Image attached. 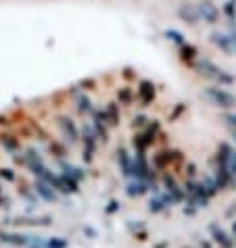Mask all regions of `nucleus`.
Listing matches in <instances>:
<instances>
[{
  "label": "nucleus",
  "instance_id": "obj_9",
  "mask_svg": "<svg viewBox=\"0 0 236 248\" xmlns=\"http://www.w3.org/2000/svg\"><path fill=\"white\" fill-rule=\"evenodd\" d=\"M136 96H138V100H140L142 107H149L151 102L155 100V84H152V81H149V79H142L140 84H138Z\"/></svg>",
  "mask_w": 236,
  "mask_h": 248
},
{
  "label": "nucleus",
  "instance_id": "obj_29",
  "mask_svg": "<svg viewBox=\"0 0 236 248\" xmlns=\"http://www.w3.org/2000/svg\"><path fill=\"white\" fill-rule=\"evenodd\" d=\"M186 173H188V180H194V177H197V165L186 163Z\"/></svg>",
  "mask_w": 236,
  "mask_h": 248
},
{
  "label": "nucleus",
  "instance_id": "obj_19",
  "mask_svg": "<svg viewBox=\"0 0 236 248\" xmlns=\"http://www.w3.org/2000/svg\"><path fill=\"white\" fill-rule=\"evenodd\" d=\"M73 100H75V107H78V111H80L82 115L92 113V100H90L84 92H75Z\"/></svg>",
  "mask_w": 236,
  "mask_h": 248
},
{
  "label": "nucleus",
  "instance_id": "obj_7",
  "mask_svg": "<svg viewBox=\"0 0 236 248\" xmlns=\"http://www.w3.org/2000/svg\"><path fill=\"white\" fill-rule=\"evenodd\" d=\"M163 192L168 194L173 202H182L186 194H184V188H180V184L176 182V177L169 175V173H165L163 175Z\"/></svg>",
  "mask_w": 236,
  "mask_h": 248
},
{
  "label": "nucleus",
  "instance_id": "obj_36",
  "mask_svg": "<svg viewBox=\"0 0 236 248\" xmlns=\"http://www.w3.org/2000/svg\"><path fill=\"white\" fill-rule=\"evenodd\" d=\"M0 192H2V188H0Z\"/></svg>",
  "mask_w": 236,
  "mask_h": 248
},
{
  "label": "nucleus",
  "instance_id": "obj_2",
  "mask_svg": "<svg viewBox=\"0 0 236 248\" xmlns=\"http://www.w3.org/2000/svg\"><path fill=\"white\" fill-rule=\"evenodd\" d=\"M203 96L211 102L215 108H224V111H230V108L236 107V96L232 92L224 90L221 86H211V88H205Z\"/></svg>",
  "mask_w": 236,
  "mask_h": 248
},
{
  "label": "nucleus",
  "instance_id": "obj_4",
  "mask_svg": "<svg viewBox=\"0 0 236 248\" xmlns=\"http://www.w3.org/2000/svg\"><path fill=\"white\" fill-rule=\"evenodd\" d=\"M57 127L61 129V134H63V138H65V142H69V144H75L80 140V129H78V125L69 119V117H65V115H61V117H57Z\"/></svg>",
  "mask_w": 236,
  "mask_h": 248
},
{
  "label": "nucleus",
  "instance_id": "obj_35",
  "mask_svg": "<svg viewBox=\"0 0 236 248\" xmlns=\"http://www.w3.org/2000/svg\"><path fill=\"white\" fill-rule=\"evenodd\" d=\"M232 138H234V142H236V132H232Z\"/></svg>",
  "mask_w": 236,
  "mask_h": 248
},
{
  "label": "nucleus",
  "instance_id": "obj_13",
  "mask_svg": "<svg viewBox=\"0 0 236 248\" xmlns=\"http://www.w3.org/2000/svg\"><path fill=\"white\" fill-rule=\"evenodd\" d=\"M32 236L30 233H13V232H0V242L11 244V246H30Z\"/></svg>",
  "mask_w": 236,
  "mask_h": 248
},
{
  "label": "nucleus",
  "instance_id": "obj_28",
  "mask_svg": "<svg viewBox=\"0 0 236 248\" xmlns=\"http://www.w3.org/2000/svg\"><path fill=\"white\" fill-rule=\"evenodd\" d=\"M117 98H119V102H123V105H128V102L132 100V92H130V88H121V90L117 92Z\"/></svg>",
  "mask_w": 236,
  "mask_h": 248
},
{
  "label": "nucleus",
  "instance_id": "obj_34",
  "mask_svg": "<svg viewBox=\"0 0 236 248\" xmlns=\"http://www.w3.org/2000/svg\"><path fill=\"white\" fill-rule=\"evenodd\" d=\"M232 233H234V242H236V221L232 223Z\"/></svg>",
  "mask_w": 236,
  "mask_h": 248
},
{
  "label": "nucleus",
  "instance_id": "obj_11",
  "mask_svg": "<svg viewBox=\"0 0 236 248\" xmlns=\"http://www.w3.org/2000/svg\"><path fill=\"white\" fill-rule=\"evenodd\" d=\"M209 232H211V238H213V242L218 244L219 248H234V238H230L228 233L221 230V227L218 223H211L209 225Z\"/></svg>",
  "mask_w": 236,
  "mask_h": 248
},
{
  "label": "nucleus",
  "instance_id": "obj_22",
  "mask_svg": "<svg viewBox=\"0 0 236 248\" xmlns=\"http://www.w3.org/2000/svg\"><path fill=\"white\" fill-rule=\"evenodd\" d=\"M197 54H199V50L188 42H186L184 46H180V59L186 61V63H192V61L197 59Z\"/></svg>",
  "mask_w": 236,
  "mask_h": 248
},
{
  "label": "nucleus",
  "instance_id": "obj_24",
  "mask_svg": "<svg viewBox=\"0 0 236 248\" xmlns=\"http://www.w3.org/2000/svg\"><path fill=\"white\" fill-rule=\"evenodd\" d=\"M165 38H168L169 42L178 44V48L186 44V38H184V36H182V33H180L178 30H165Z\"/></svg>",
  "mask_w": 236,
  "mask_h": 248
},
{
  "label": "nucleus",
  "instance_id": "obj_18",
  "mask_svg": "<svg viewBox=\"0 0 236 248\" xmlns=\"http://www.w3.org/2000/svg\"><path fill=\"white\" fill-rule=\"evenodd\" d=\"M61 169H63L61 173H63L65 177H69V180H73V182H78V184L86 177V173H84L82 169H78L75 165H69V163H65V161H61Z\"/></svg>",
  "mask_w": 236,
  "mask_h": 248
},
{
  "label": "nucleus",
  "instance_id": "obj_3",
  "mask_svg": "<svg viewBox=\"0 0 236 248\" xmlns=\"http://www.w3.org/2000/svg\"><path fill=\"white\" fill-rule=\"evenodd\" d=\"M213 163L226 167L228 171H230V175L236 180V148H232L230 144H226V142L218 144V153H215Z\"/></svg>",
  "mask_w": 236,
  "mask_h": 248
},
{
  "label": "nucleus",
  "instance_id": "obj_32",
  "mask_svg": "<svg viewBox=\"0 0 236 248\" xmlns=\"http://www.w3.org/2000/svg\"><path fill=\"white\" fill-rule=\"evenodd\" d=\"M117 209H119V204H117V201H111V202H109V206H107V213H109V215H113V213H115Z\"/></svg>",
  "mask_w": 236,
  "mask_h": 248
},
{
  "label": "nucleus",
  "instance_id": "obj_1",
  "mask_svg": "<svg viewBox=\"0 0 236 248\" xmlns=\"http://www.w3.org/2000/svg\"><path fill=\"white\" fill-rule=\"evenodd\" d=\"M194 67H197V71L203 75V78L218 81L219 86H230V84H234V75H230L226 69H221L219 65H215L211 59H199Z\"/></svg>",
  "mask_w": 236,
  "mask_h": 248
},
{
  "label": "nucleus",
  "instance_id": "obj_12",
  "mask_svg": "<svg viewBox=\"0 0 236 248\" xmlns=\"http://www.w3.org/2000/svg\"><path fill=\"white\" fill-rule=\"evenodd\" d=\"M178 17L182 19V21L186 23V25H197L199 21H201V17H199V9H197V4H182L178 9Z\"/></svg>",
  "mask_w": 236,
  "mask_h": 248
},
{
  "label": "nucleus",
  "instance_id": "obj_14",
  "mask_svg": "<svg viewBox=\"0 0 236 248\" xmlns=\"http://www.w3.org/2000/svg\"><path fill=\"white\" fill-rule=\"evenodd\" d=\"M209 42H211L213 46H218L219 50L226 52V54H230V52L234 50V44H232L230 36H228V33H224V31H213L211 36H209Z\"/></svg>",
  "mask_w": 236,
  "mask_h": 248
},
{
  "label": "nucleus",
  "instance_id": "obj_30",
  "mask_svg": "<svg viewBox=\"0 0 236 248\" xmlns=\"http://www.w3.org/2000/svg\"><path fill=\"white\" fill-rule=\"evenodd\" d=\"M0 177H4V180H9V182H15V173H13L11 169H0Z\"/></svg>",
  "mask_w": 236,
  "mask_h": 248
},
{
  "label": "nucleus",
  "instance_id": "obj_25",
  "mask_svg": "<svg viewBox=\"0 0 236 248\" xmlns=\"http://www.w3.org/2000/svg\"><path fill=\"white\" fill-rule=\"evenodd\" d=\"M221 121H224V125L230 129V134L236 132V113H224L221 115Z\"/></svg>",
  "mask_w": 236,
  "mask_h": 248
},
{
  "label": "nucleus",
  "instance_id": "obj_31",
  "mask_svg": "<svg viewBox=\"0 0 236 248\" xmlns=\"http://www.w3.org/2000/svg\"><path fill=\"white\" fill-rule=\"evenodd\" d=\"M144 123H147V117H144V115H138V117H134V123H132V127H142Z\"/></svg>",
  "mask_w": 236,
  "mask_h": 248
},
{
  "label": "nucleus",
  "instance_id": "obj_21",
  "mask_svg": "<svg viewBox=\"0 0 236 248\" xmlns=\"http://www.w3.org/2000/svg\"><path fill=\"white\" fill-rule=\"evenodd\" d=\"M0 144H2L9 153H17V150H19V138H15V136L0 134Z\"/></svg>",
  "mask_w": 236,
  "mask_h": 248
},
{
  "label": "nucleus",
  "instance_id": "obj_20",
  "mask_svg": "<svg viewBox=\"0 0 236 248\" xmlns=\"http://www.w3.org/2000/svg\"><path fill=\"white\" fill-rule=\"evenodd\" d=\"M9 223H13V225H48V223H51V217H42V219L21 217V219H11Z\"/></svg>",
  "mask_w": 236,
  "mask_h": 248
},
{
  "label": "nucleus",
  "instance_id": "obj_5",
  "mask_svg": "<svg viewBox=\"0 0 236 248\" xmlns=\"http://www.w3.org/2000/svg\"><path fill=\"white\" fill-rule=\"evenodd\" d=\"M82 140H84V161L90 163L92 161V156H94V150H96V140H99V136H96L94 132V127L92 125H84L82 127Z\"/></svg>",
  "mask_w": 236,
  "mask_h": 248
},
{
  "label": "nucleus",
  "instance_id": "obj_33",
  "mask_svg": "<svg viewBox=\"0 0 236 248\" xmlns=\"http://www.w3.org/2000/svg\"><path fill=\"white\" fill-rule=\"evenodd\" d=\"M228 36H230V40H232V44H234V48H236V25H232V30L228 31Z\"/></svg>",
  "mask_w": 236,
  "mask_h": 248
},
{
  "label": "nucleus",
  "instance_id": "obj_8",
  "mask_svg": "<svg viewBox=\"0 0 236 248\" xmlns=\"http://www.w3.org/2000/svg\"><path fill=\"white\" fill-rule=\"evenodd\" d=\"M117 165L126 180H132V165H134V156L128 153V148H117Z\"/></svg>",
  "mask_w": 236,
  "mask_h": 248
},
{
  "label": "nucleus",
  "instance_id": "obj_26",
  "mask_svg": "<svg viewBox=\"0 0 236 248\" xmlns=\"http://www.w3.org/2000/svg\"><path fill=\"white\" fill-rule=\"evenodd\" d=\"M46 248H67V240H63V238H46Z\"/></svg>",
  "mask_w": 236,
  "mask_h": 248
},
{
  "label": "nucleus",
  "instance_id": "obj_27",
  "mask_svg": "<svg viewBox=\"0 0 236 248\" xmlns=\"http://www.w3.org/2000/svg\"><path fill=\"white\" fill-rule=\"evenodd\" d=\"M51 153H54V156H59V158L67 156L65 146H61V144H57V142H52V144H51Z\"/></svg>",
  "mask_w": 236,
  "mask_h": 248
},
{
  "label": "nucleus",
  "instance_id": "obj_6",
  "mask_svg": "<svg viewBox=\"0 0 236 248\" xmlns=\"http://www.w3.org/2000/svg\"><path fill=\"white\" fill-rule=\"evenodd\" d=\"M197 9H199V17L203 19L205 23L215 25V23L219 21V9L211 2V0H199Z\"/></svg>",
  "mask_w": 236,
  "mask_h": 248
},
{
  "label": "nucleus",
  "instance_id": "obj_15",
  "mask_svg": "<svg viewBox=\"0 0 236 248\" xmlns=\"http://www.w3.org/2000/svg\"><path fill=\"white\" fill-rule=\"evenodd\" d=\"M92 127L96 136H99V140L107 142L109 140V132H107V121L105 117H102V111H94V121H92Z\"/></svg>",
  "mask_w": 236,
  "mask_h": 248
},
{
  "label": "nucleus",
  "instance_id": "obj_23",
  "mask_svg": "<svg viewBox=\"0 0 236 248\" xmlns=\"http://www.w3.org/2000/svg\"><path fill=\"white\" fill-rule=\"evenodd\" d=\"M224 15L230 25H236V0H226L224 4Z\"/></svg>",
  "mask_w": 236,
  "mask_h": 248
},
{
  "label": "nucleus",
  "instance_id": "obj_16",
  "mask_svg": "<svg viewBox=\"0 0 236 248\" xmlns=\"http://www.w3.org/2000/svg\"><path fill=\"white\" fill-rule=\"evenodd\" d=\"M102 117L109 125H119V119H121V113H119V105L117 102H109V105L102 108Z\"/></svg>",
  "mask_w": 236,
  "mask_h": 248
},
{
  "label": "nucleus",
  "instance_id": "obj_17",
  "mask_svg": "<svg viewBox=\"0 0 236 248\" xmlns=\"http://www.w3.org/2000/svg\"><path fill=\"white\" fill-rule=\"evenodd\" d=\"M149 190H151V184L140 182V180H130L128 182V188H126L130 198H138V196H142L144 192H149Z\"/></svg>",
  "mask_w": 236,
  "mask_h": 248
},
{
  "label": "nucleus",
  "instance_id": "obj_10",
  "mask_svg": "<svg viewBox=\"0 0 236 248\" xmlns=\"http://www.w3.org/2000/svg\"><path fill=\"white\" fill-rule=\"evenodd\" d=\"M34 190H36V194L42 198V201H46V202H57L59 201V192L54 190L51 184H46L44 180H36V184H34Z\"/></svg>",
  "mask_w": 236,
  "mask_h": 248
}]
</instances>
